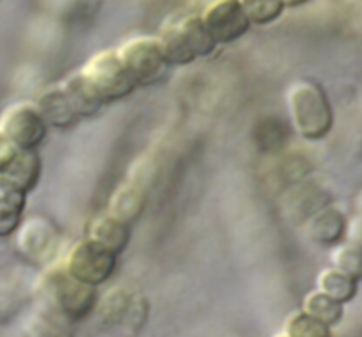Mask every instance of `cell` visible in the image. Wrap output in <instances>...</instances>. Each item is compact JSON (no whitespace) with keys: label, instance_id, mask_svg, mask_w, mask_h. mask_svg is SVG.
I'll return each mask as SVG.
<instances>
[{"label":"cell","instance_id":"7c38bea8","mask_svg":"<svg viewBox=\"0 0 362 337\" xmlns=\"http://www.w3.org/2000/svg\"><path fill=\"white\" fill-rule=\"evenodd\" d=\"M348 220L337 208H322L316 211L308 224V235L318 245H339L346 238Z\"/></svg>","mask_w":362,"mask_h":337},{"label":"cell","instance_id":"7a4b0ae2","mask_svg":"<svg viewBox=\"0 0 362 337\" xmlns=\"http://www.w3.org/2000/svg\"><path fill=\"white\" fill-rule=\"evenodd\" d=\"M156 40L169 68L192 64L197 59L211 55L217 48V43L211 40L197 15H180L167 20Z\"/></svg>","mask_w":362,"mask_h":337},{"label":"cell","instance_id":"9c48e42d","mask_svg":"<svg viewBox=\"0 0 362 337\" xmlns=\"http://www.w3.org/2000/svg\"><path fill=\"white\" fill-rule=\"evenodd\" d=\"M18 249L23 256L37 263L48 261L57 249L59 235L50 222L43 218H30L22 222L18 231Z\"/></svg>","mask_w":362,"mask_h":337},{"label":"cell","instance_id":"3957f363","mask_svg":"<svg viewBox=\"0 0 362 337\" xmlns=\"http://www.w3.org/2000/svg\"><path fill=\"white\" fill-rule=\"evenodd\" d=\"M45 304L57 309L69 321L86 319L98 305V290L66 272L64 265H55L43 276Z\"/></svg>","mask_w":362,"mask_h":337},{"label":"cell","instance_id":"ba28073f","mask_svg":"<svg viewBox=\"0 0 362 337\" xmlns=\"http://www.w3.org/2000/svg\"><path fill=\"white\" fill-rule=\"evenodd\" d=\"M201 20L217 47L236 43L252 27L240 0H214L201 13Z\"/></svg>","mask_w":362,"mask_h":337},{"label":"cell","instance_id":"e0dca14e","mask_svg":"<svg viewBox=\"0 0 362 337\" xmlns=\"http://www.w3.org/2000/svg\"><path fill=\"white\" fill-rule=\"evenodd\" d=\"M316 290L323 291L330 298L344 305L354 300L357 295V280L348 277L341 270L329 266V268H323L316 277Z\"/></svg>","mask_w":362,"mask_h":337},{"label":"cell","instance_id":"8fae6325","mask_svg":"<svg viewBox=\"0 0 362 337\" xmlns=\"http://www.w3.org/2000/svg\"><path fill=\"white\" fill-rule=\"evenodd\" d=\"M27 206V194L11 179L0 176V238H9L20 229Z\"/></svg>","mask_w":362,"mask_h":337},{"label":"cell","instance_id":"30bf717a","mask_svg":"<svg viewBox=\"0 0 362 337\" xmlns=\"http://www.w3.org/2000/svg\"><path fill=\"white\" fill-rule=\"evenodd\" d=\"M83 236L90 243L109 250L110 254L119 256L130 242V227L127 222L119 220L107 211V213L95 215L87 222Z\"/></svg>","mask_w":362,"mask_h":337},{"label":"cell","instance_id":"cb8c5ba5","mask_svg":"<svg viewBox=\"0 0 362 337\" xmlns=\"http://www.w3.org/2000/svg\"><path fill=\"white\" fill-rule=\"evenodd\" d=\"M346 242L354 243V245L361 247L362 249V213H358L357 217H354L348 222Z\"/></svg>","mask_w":362,"mask_h":337},{"label":"cell","instance_id":"9a60e30c","mask_svg":"<svg viewBox=\"0 0 362 337\" xmlns=\"http://www.w3.org/2000/svg\"><path fill=\"white\" fill-rule=\"evenodd\" d=\"M61 88L64 89L66 96L71 102L73 109L78 114V117H90L95 116L100 109L103 107L102 100L96 96V93L90 89L87 80L78 71L71 73L66 80L61 82Z\"/></svg>","mask_w":362,"mask_h":337},{"label":"cell","instance_id":"d6986e66","mask_svg":"<svg viewBox=\"0 0 362 337\" xmlns=\"http://www.w3.org/2000/svg\"><path fill=\"white\" fill-rule=\"evenodd\" d=\"M144 208V192L135 185H121L109 203V213L119 220L134 222Z\"/></svg>","mask_w":362,"mask_h":337},{"label":"cell","instance_id":"603a6c76","mask_svg":"<svg viewBox=\"0 0 362 337\" xmlns=\"http://www.w3.org/2000/svg\"><path fill=\"white\" fill-rule=\"evenodd\" d=\"M16 151H18V148H15L4 135L0 134V176L6 172V169H8V165L11 163V160L15 158Z\"/></svg>","mask_w":362,"mask_h":337},{"label":"cell","instance_id":"5b68a950","mask_svg":"<svg viewBox=\"0 0 362 337\" xmlns=\"http://www.w3.org/2000/svg\"><path fill=\"white\" fill-rule=\"evenodd\" d=\"M128 75L137 88L153 85L169 69L156 36H137L117 48Z\"/></svg>","mask_w":362,"mask_h":337},{"label":"cell","instance_id":"ac0fdd59","mask_svg":"<svg viewBox=\"0 0 362 337\" xmlns=\"http://www.w3.org/2000/svg\"><path fill=\"white\" fill-rule=\"evenodd\" d=\"M302 311L311 316V318L322 321L323 325L330 326V329L339 325L344 314L343 304L336 302L320 290H313L305 295L304 302H302Z\"/></svg>","mask_w":362,"mask_h":337},{"label":"cell","instance_id":"7402d4cb","mask_svg":"<svg viewBox=\"0 0 362 337\" xmlns=\"http://www.w3.org/2000/svg\"><path fill=\"white\" fill-rule=\"evenodd\" d=\"M284 332L290 337H332L330 326L311 318L304 311H295L284 323Z\"/></svg>","mask_w":362,"mask_h":337},{"label":"cell","instance_id":"ffe728a7","mask_svg":"<svg viewBox=\"0 0 362 337\" xmlns=\"http://www.w3.org/2000/svg\"><path fill=\"white\" fill-rule=\"evenodd\" d=\"M250 25L267 27L276 23L284 15L283 0H240Z\"/></svg>","mask_w":362,"mask_h":337},{"label":"cell","instance_id":"8992f818","mask_svg":"<svg viewBox=\"0 0 362 337\" xmlns=\"http://www.w3.org/2000/svg\"><path fill=\"white\" fill-rule=\"evenodd\" d=\"M0 134L15 148L36 151L47 138L48 124L36 102H18L8 107L0 116Z\"/></svg>","mask_w":362,"mask_h":337},{"label":"cell","instance_id":"2e32d148","mask_svg":"<svg viewBox=\"0 0 362 337\" xmlns=\"http://www.w3.org/2000/svg\"><path fill=\"white\" fill-rule=\"evenodd\" d=\"M2 176L11 179L25 194L33 192L41 178V156L37 155V151L18 149L15 158L11 160V163H9Z\"/></svg>","mask_w":362,"mask_h":337},{"label":"cell","instance_id":"277c9868","mask_svg":"<svg viewBox=\"0 0 362 337\" xmlns=\"http://www.w3.org/2000/svg\"><path fill=\"white\" fill-rule=\"evenodd\" d=\"M80 73L87 80L90 89L96 93V96L102 100L103 105L127 98L137 89L116 48L96 52L80 68Z\"/></svg>","mask_w":362,"mask_h":337},{"label":"cell","instance_id":"d4e9b609","mask_svg":"<svg viewBox=\"0 0 362 337\" xmlns=\"http://www.w3.org/2000/svg\"><path fill=\"white\" fill-rule=\"evenodd\" d=\"M311 0H283V4L286 9H293V8H302V6L309 4Z\"/></svg>","mask_w":362,"mask_h":337},{"label":"cell","instance_id":"5bb4252c","mask_svg":"<svg viewBox=\"0 0 362 337\" xmlns=\"http://www.w3.org/2000/svg\"><path fill=\"white\" fill-rule=\"evenodd\" d=\"M75 323L52 305L43 304L29 316L23 332L25 337H75Z\"/></svg>","mask_w":362,"mask_h":337},{"label":"cell","instance_id":"4fadbf2b","mask_svg":"<svg viewBox=\"0 0 362 337\" xmlns=\"http://www.w3.org/2000/svg\"><path fill=\"white\" fill-rule=\"evenodd\" d=\"M36 105L48 126L64 130V128L73 126L80 119L78 114L73 109L71 102L66 96L64 89L61 88V83L41 93L40 98L36 100Z\"/></svg>","mask_w":362,"mask_h":337},{"label":"cell","instance_id":"52a82bcc","mask_svg":"<svg viewBox=\"0 0 362 337\" xmlns=\"http://www.w3.org/2000/svg\"><path fill=\"white\" fill-rule=\"evenodd\" d=\"M62 265L69 276L89 286L98 288L114 276L117 256L83 238L68 250Z\"/></svg>","mask_w":362,"mask_h":337},{"label":"cell","instance_id":"484cf974","mask_svg":"<svg viewBox=\"0 0 362 337\" xmlns=\"http://www.w3.org/2000/svg\"><path fill=\"white\" fill-rule=\"evenodd\" d=\"M274 337H290V336H288V333L284 332V330H283V332H281V333H277V336H274Z\"/></svg>","mask_w":362,"mask_h":337},{"label":"cell","instance_id":"44dd1931","mask_svg":"<svg viewBox=\"0 0 362 337\" xmlns=\"http://www.w3.org/2000/svg\"><path fill=\"white\" fill-rule=\"evenodd\" d=\"M332 266L334 268L341 270L343 273H346L348 277H351L354 280H362V249L361 247L354 245L350 242L339 243V245L334 247L332 250Z\"/></svg>","mask_w":362,"mask_h":337},{"label":"cell","instance_id":"6da1fadb","mask_svg":"<svg viewBox=\"0 0 362 337\" xmlns=\"http://www.w3.org/2000/svg\"><path fill=\"white\" fill-rule=\"evenodd\" d=\"M288 114L295 134L304 141H323L334 128V109L327 91L316 80L302 78L286 93Z\"/></svg>","mask_w":362,"mask_h":337}]
</instances>
